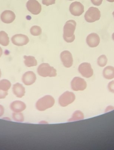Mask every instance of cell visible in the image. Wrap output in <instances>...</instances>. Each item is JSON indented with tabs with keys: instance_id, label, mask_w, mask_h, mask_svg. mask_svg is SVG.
<instances>
[{
	"instance_id": "6da1fadb",
	"label": "cell",
	"mask_w": 114,
	"mask_h": 150,
	"mask_svg": "<svg viewBox=\"0 0 114 150\" xmlns=\"http://www.w3.org/2000/svg\"><path fill=\"white\" fill-rule=\"evenodd\" d=\"M76 23L74 20H69L65 23L63 28V38L67 43H72L75 39L74 35Z\"/></svg>"
},
{
	"instance_id": "7a4b0ae2",
	"label": "cell",
	"mask_w": 114,
	"mask_h": 150,
	"mask_svg": "<svg viewBox=\"0 0 114 150\" xmlns=\"http://www.w3.org/2000/svg\"><path fill=\"white\" fill-rule=\"evenodd\" d=\"M55 100L50 95H46L37 101L36 103V108L39 111H44L49 108H51L54 105Z\"/></svg>"
},
{
	"instance_id": "3957f363",
	"label": "cell",
	"mask_w": 114,
	"mask_h": 150,
	"mask_svg": "<svg viewBox=\"0 0 114 150\" xmlns=\"http://www.w3.org/2000/svg\"><path fill=\"white\" fill-rule=\"evenodd\" d=\"M39 75L43 77H55L57 75V71L47 63L41 64L37 69Z\"/></svg>"
},
{
	"instance_id": "277c9868",
	"label": "cell",
	"mask_w": 114,
	"mask_h": 150,
	"mask_svg": "<svg viewBox=\"0 0 114 150\" xmlns=\"http://www.w3.org/2000/svg\"><path fill=\"white\" fill-rule=\"evenodd\" d=\"M101 12L97 8L91 7L86 12L84 16L85 21L88 23H94L99 21L101 18Z\"/></svg>"
},
{
	"instance_id": "5b68a950",
	"label": "cell",
	"mask_w": 114,
	"mask_h": 150,
	"mask_svg": "<svg viewBox=\"0 0 114 150\" xmlns=\"http://www.w3.org/2000/svg\"><path fill=\"white\" fill-rule=\"evenodd\" d=\"M75 99V96L73 93L66 91L59 98V103L62 107H66L73 102Z\"/></svg>"
},
{
	"instance_id": "8992f818",
	"label": "cell",
	"mask_w": 114,
	"mask_h": 150,
	"mask_svg": "<svg viewBox=\"0 0 114 150\" xmlns=\"http://www.w3.org/2000/svg\"><path fill=\"white\" fill-rule=\"evenodd\" d=\"M28 11L34 15L40 13L42 10L41 5L37 0H29L26 3Z\"/></svg>"
},
{
	"instance_id": "52a82bcc",
	"label": "cell",
	"mask_w": 114,
	"mask_h": 150,
	"mask_svg": "<svg viewBox=\"0 0 114 150\" xmlns=\"http://www.w3.org/2000/svg\"><path fill=\"white\" fill-rule=\"evenodd\" d=\"M87 86V82L80 77H75L71 82V87L74 91H83Z\"/></svg>"
},
{
	"instance_id": "ba28073f",
	"label": "cell",
	"mask_w": 114,
	"mask_h": 150,
	"mask_svg": "<svg viewBox=\"0 0 114 150\" xmlns=\"http://www.w3.org/2000/svg\"><path fill=\"white\" fill-rule=\"evenodd\" d=\"M69 11L74 16H80L84 13V6L78 1L72 2L69 6Z\"/></svg>"
},
{
	"instance_id": "9c48e42d",
	"label": "cell",
	"mask_w": 114,
	"mask_h": 150,
	"mask_svg": "<svg viewBox=\"0 0 114 150\" xmlns=\"http://www.w3.org/2000/svg\"><path fill=\"white\" fill-rule=\"evenodd\" d=\"M78 69L80 73L85 78H90L94 74V71L89 63H82L80 65Z\"/></svg>"
},
{
	"instance_id": "30bf717a",
	"label": "cell",
	"mask_w": 114,
	"mask_h": 150,
	"mask_svg": "<svg viewBox=\"0 0 114 150\" xmlns=\"http://www.w3.org/2000/svg\"><path fill=\"white\" fill-rule=\"evenodd\" d=\"M11 41L15 45L22 46L27 44L29 43V39L28 36L25 35L17 34L12 37Z\"/></svg>"
},
{
	"instance_id": "8fae6325",
	"label": "cell",
	"mask_w": 114,
	"mask_h": 150,
	"mask_svg": "<svg viewBox=\"0 0 114 150\" xmlns=\"http://www.w3.org/2000/svg\"><path fill=\"white\" fill-rule=\"evenodd\" d=\"M61 59L63 65L67 68L71 67L73 64L72 56L70 52L64 51L61 53Z\"/></svg>"
},
{
	"instance_id": "7c38bea8",
	"label": "cell",
	"mask_w": 114,
	"mask_h": 150,
	"mask_svg": "<svg viewBox=\"0 0 114 150\" xmlns=\"http://www.w3.org/2000/svg\"><path fill=\"white\" fill-rule=\"evenodd\" d=\"M86 42L89 46L91 48H95L99 45L100 42V38L99 36L96 33H91L87 37Z\"/></svg>"
},
{
	"instance_id": "4fadbf2b",
	"label": "cell",
	"mask_w": 114,
	"mask_h": 150,
	"mask_svg": "<svg viewBox=\"0 0 114 150\" xmlns=\"http://www.w3.org/2000/svg\"><path fill=\"white\" fill-rule=\"evenodd\" d=\"M1 20L5 23H11L13 22L15 19V15L14 12L10 10H5L2 13L1 16Z\"/></svg>"
},
{
	"instance_id": "5bb4252c",
	"label": "cell",
	"mask_w": 114,
	"mask_h": 150,
	"mask_svg": "<svg viewBox=\"0 0 114 150\" xmlns=\"http://www.w3.org/2000/svg\"><path fill=\"white\" fill-rule=\"evenodd\" d=\"M36 74L32 71L26 72L23 76V81L26 86L32 85L36 81Z\"/></svg>"
},
{
	"instance_id": "9a60e30c",
	"label": "cell",
	"mask_w": 114,
	"mask_h": 150,
	"mask_svg": "<svg viewBox=\"0 0 114 150\" xmlns=\"http://www.w3.org/2000/svg\"><path fill=\"white\" fill-rule=\"evenodd\" d=\"M11 109L15 113H19L23 111L25 108V103L21 101H15L11 104Z\"/></svg>"
},
{
	"instance_id": "2e32d148",
	"label": "cell",
	"mask_w": 114,
	"mask_h": 150,
	"mask_svg": "<svg viewBox=\"0 0 114 150\" xmlns=\"http://www.w3.org/2000/svg\"><path fill=\"white\" fill-rule=\"evenodd\" d=\"M14 94L18 98H22L25 94V88L20 83H16L13 86L12 88Z\"/></svg>"
},
{
	"instance_id": "e0dca14e",
	"label": "cell",
	"mask_w": 114,
	"mask_h": 150,
	"mask_svg": "<svg viewBox=\"0 0 114 150\" xmlns=\"http://www.w3.org/2000/svg\"><path fill=\"white\" fill-rule=\"evenodd\" d=\"M103 77L107 79H111L114 78V67L108 66L105 67L103 72Z\"/></svg>"
},
{
	"instance_id": "ac0fdd59",
	"label": "cell",
	"mask_w": 114,
	"mask_h": 150,
	"mask_svg": "<svg viewBox=\"0 0 114 150\" xmlns=\"http://www.w3.org/2000/svg\"><path fill=\"white\" fill-rule=\"evenodd\" d=\"M25 59L24 63L27 67L36 66L37 64V62L34 57L32 56H24Z\"/></svg>"
},
{
	"instance_id": "d6986e66",
	"label": "cell",
	"mask_w": 114,
	"mask_h": 150,
	"mask_svg": "<svg viewBox=\"0 0 114 150\" xmlns=\"http://www.w3.org/2000/svg\"><path fill=\"white\" fill-rule=\"evenodd\" d=\"M9 44V38L8 34L4 31H0V44L7 46Z\"/></svg>"
},
{
	"instance_id": "ffe728a7",
	"label": "cell",
	"mask_w": 114,
	"mask_h": 150,
	"mask_svg": "<svg viewBox=\"0 0 114 150\" xmlns=\"http://www.w3.org/2000/svg\"><path fill=\"white\" fill-rule=\"evenodd\" d=\"M11 86V83L8 80L3 79L0 81V90L8 92Z\"/></svg>"
},
{
	"instance_id": "44dd1931",
	"label": "cell",
	"mask_w": 114,
	"mask_h": 150,
	"mask_svg": "<svg viewBox=\"0 0 114 150\" xmlns=\"http://www.w3.org/2000/svg\"><path fill=\"white\" fill-rule=\"evenodd\" d=\"M83 118H84V115L83 113L80 110H77L74 113L72 118L69 119L68 121L73 122V121H78V120H82Z\"/></svg>"
},
{
	"instance_id": "7402d4cb",
	"label": "cell",
	"mask_w": 114,
	"mask_h": 150,
	"mask_svg": "<svg viewBox=\"0 0 114 150\" xmlns=\"http://www.w3.org/2000/svg\"><path fill=\"white\" fill-rule=\"evenodd\" d=\"M31 34L33 36H37L40 35L42 33V29L40 27L37 26H34L31 28L30 30Z\"/></svg>"
},
{
	"instance_id": "603a6c76",
	"label": "cell",
	"mask_w": 114,
	"mask_h": 150,
	"mask_svg": "<svg viewBox=\"0 0 114 150\" xmlns=\"http://www.w3.org/2000/svg\"><path fill=\"white\" fill-rule=\"evenodd\" d=\"M108 59L105 55H102L99 57L97 59V64L101 67H103L107 64Z\"/></svg>"
},
{
	"instance_id": "cb8c5ba5",
	"label": "cell",
	"mask_w": 114,
	"mask_h": 150,
	"mask_svg": "<svg viewBox=\"0 0 114 150\" xmlns=\"http://www.w3.org/2000/svg\"><path fill=\"white\" fill-rule=\"evenodd\" d=\"M13 118L15 121L17 122H23L24 121V116L22 113H15L13 114Z\"/></svg>"
},
{
	"instance_id": "d4e9b609",
	"label": "cell",
	"mask_w": 114,
	"mask_h": 150,
	"mask_svg": "<svg viewBox=\"0 0 114 150\" xmlns=\"http://www.w3.org/2000/svg\"><path fill=\"white\" fill-rule=\"evenodd\" d=\"M56 0H42V3L43 5L48 6L51 5L55 4Z\"/></svg>"
},
{
	"instance_id": "484cf974",
	"label": "cell",
	"mask_w": 114,
	"mask_h": 150,
	"mask_svg": "<svg viewBox=\"0 0 114 150\" xmlns=\"http://www.w3.org/2000/svg\"><path fill=\"white\" fill-rule=\"evenodd\" d=\"M108 88L110 92L114 93V81L109 82L108 85Z\"/></svg>"
},
{
	"instance_id": "4316f807",
	"label": "cell",
	"mask_w": 114,
	"mask_h": 150,
	"mask_svg": "<svg viewBox=\"0 0 114 150\" xmlns=\"http://www.w3.org/2000/svg\"><path fill=\"white\" fill-rule=\"evenodd\" d=\"M93 5L95 6H100L102 3L103 0H91Z\"/></svg>"
},
{
	"instance_id": "83f0119b",
	"label": "cell",
	"mask_w": 114,
	"mask_h": 150,
	"mask_svg": "<svg viewBox=\"0 0 114 150\" xmlns=\"http://www.w3.org/2000/svg\"><path fill=\"white\" fill-rule=\"evenodd\" d=\"M8 94L7 91L0 90V99H4V98H5L6 96L8 95Z\"/></svg>"
},
{
	"instance_id": "f1b7e54d",
	"label": "cell",
	"mask_w": 114,
	"mask_h": 150,
	"mask_svg": "<svg viewBox=\"0 0 114 150\" xmlns=\"http://www.w3.org/2000/svg\"><path fill=\"white\" fill-rule=\"evenodd\" d=\"M4 113V108L2 106L0 105V117L2 116Z\"/></svg>"
},
{
	"instance_id": "f546056e",
	"label": "cell",
	"mask_w": 114,
	"mask_h": 150,
	"mask_svg": "<svg viewBox=\"0 0 114 150\" xmlns=\"http://www.w3.org/2000/svg\"><path fill=\"white\" fill-rule=\"evenodd\" d=\"M3 50L2 49H1V47H0V57H1L2 55Z\"/></svg>"
},
{
	"instance_id": "4dcf8cb0",
	"label": "cell",
	"mask_w": 114,
	"mask_h": 150,
	"mask_svg": "<svg viewBox=\"0 0 114 150\" xmlns=\"http://www.w3.org/2000/svg\"><path fill=\"white\" fill-rule=\"evenodd\" d=\"M107 1L109 2H114V0H107Z\"/></svg>"
},
{
	"instance_id": "1f68e13d",
	"label": "cell",
	"mask_w": 114,
	"mask_h": 150,
	"mask_svg": "<svg viewBox=\"0 0 114 150\" xmlns=\"http://www.w3.org/2000/svg\"><path fill=\"white\" fill-rule=\"evenodd\" d=\"M112 39H113V40H114V33H113V34H112Z\"/></svg>"
},
{
	"instance_id": "d6a6232c",
	"label": "cell",
	"mask_w": 114,
	"mask_h": 150,
	"mask_svg": "<svg viewBox=\"0 0 114 150\" xmlns=\"http://www.w3.org/2000/svg\"><path fill=\"white\" fill-rule=\"evenodd\" d=\"M1 70H0V78H1Z\"/></svg>"
},
{
	"instance_id": "836d02e7",
	"label": "cell",
	"mask_w": 114,
	"mask_h": 150,
	"mask_svg": "<svg viewBox=\"0 0 114 150\" xmlns=\"http://www.w3.org/2000/svg\"><path fill=\"white\" fill-rule=\"evenodd\" d=\"M112 15H113V16H114V11L113 12V13H112Z\"/></svg>"
},
{
	"instance_id": "e575fe53",
	"label": "cell",
	"mask_w": 114,
	"mask_h": 150,
	"mask_svg": "<svg viewBox=\"0 0 114 150\" xmlns=\"http://www.w3.org/2000/svg\"><path fill=\"white\" fill-rule=\"evenodd\" d=\"M68 1H73V0H68Z\"/></svg>"
}]
</instances>
